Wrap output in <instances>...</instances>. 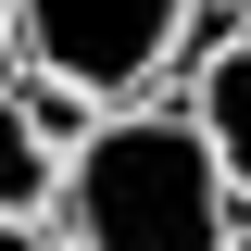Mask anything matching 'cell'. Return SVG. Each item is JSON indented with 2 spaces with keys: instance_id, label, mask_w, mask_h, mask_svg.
<instances>
[{
  "instance_id": "1",
  "label": "cell",
  "mask_w": 251,
  "mask_h": 251,
  "mask_svg": "<svg viewBox=\"0 0 251 251\" xmlns=\"http://www.w3.org/2000/svg\"><path fill=\"white\" fill-rule=\"evenodd\" d=\"M239 188L201 151L188 100H113V113L63 151L50 226L63 251H239Z\"/></svg>"
},
{
  "instance_id": "2",
  "label": "cell",
  "mask_w": 251,
  "mask_h": 251,
  "mask_svg": "<svg viewBox=\"0 0 251 251\" xmlns=\"http://www.w3.org/2000/svg\"><path fill=\"white\" fill-rule=\"evenodd\" d=\"M214 0H0V25H13V75H50L75 100H151L163 75L188 63Z\"/></svg>"
},
{
  "instance_id": "3",
  "label": "cell",
  "mask_w": 251,
  "mask_h": 251,
  "mask_svg": "<svg viewBox=\"0 0 251 251\" xmlns=\"http://www.w3.org/2000/svg\"><path fill=\"white\" fill-rule=\"evenodd\" d=\"M188 126H201V151L226 163V188L251 201V38L201 50V75H188Z\"/></svg>"
},
{
  "instance_id": "4",
  "label": "cell",
  "mask_w": 251,
  "mask_h": 251,
  "mask_svg": "<svg viewBox=\"0 0 251 251\" xmlns=\"http://www.w3.org/2000/svg\"><path fill=\"white\" fill-rule=\"evenodd\" d=\"M50 188H63V151L38 138V113L13 100V75H0V214H50Z\"/></svg>"
},
{
  "instance_id": "5",
  "label": "cell",
  "mask_w": 251,
  "mask_h": 251,
  "mask_svg": "<svg viewBox=\"0 0 251 251\" xmlns=\"http://www.w3.org/2000/svg\"><path fill=\"white\" fill-rule=\"evenodd\" d=\"M0 251H63V226L50 214H0Z\"/></svg>"
},
{
  "instance_id": "6",
  "label": "cell",
  "mask_w": 251,
  "mask_h": 251,
  "mask_svg": "<svg viewBox=\"0 0 251 251\" xmlns=\"http://www.w3.org/2000/svg\"><path fill=\"white\" fill-rule=\"evenodd\" d=\"M0 75H13V25H0Z\"/></svg>"
}]
</instances>
